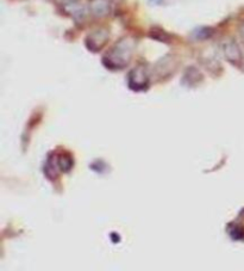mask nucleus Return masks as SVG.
I'll use <instances>...</instances> for the list:
<instances>
[{
	"mask_svg": "<svg viewBox=\"0 0 244 271\" xmlns=\"http://www.w3.org/2000/svg\"><path fill=\"white\" fill-rule=\"evenodd\" d=\"M134 43L130 39H121L118 41L116 46L106 54L104 58V64L109 68L119 69L127 66L130 62Z\"/></svg>",
	"mask_w": 244,
	"mask_h": 271,
	"instance_id": "f257e3e1",
	"label": "nucleus"
},
{
	"mask_svg": "<svg viewBox=\"0 0 244 271\" xmlns=\"http://www.w3.org/2000/svg\"><path fill=\"white\" fill-rule=\"evenodd\" d=\"M151 2H154V3H161L162 0H151Z\"/></svg>",
	"mask_w": 244,
	"mask_h": 271,
	"instance_id": "1a4fd4ad",
	"label": "nucleus"
},
{
	"mask_svg": "<svg viewBox=\"0 0 244 271\" xmlns=\"http://www.w3.org/2000/svg\"><path fill=\"white\" fill-rule=\"evenodd\" d=\"M211 29H208V28H202L200 29V30H198V39H201V40H205L208 39L209 36H211Z\"/></svg>",
	"mask_w": 244,
	"mask_h": 271,
	"instance_id": "0eeeda50",
	"label": "nucleus"
},
{
	"mask_svg": "<svg viewBox=\"0 0 244 271\" xmlns=\"http://www.w3.org/2000/svg\"><path fill=\"white\" fill-rule=\"evenodd\" d=\"M66 12H68L70 16L75 17V18H83L85 14V9L81 4L76 2H69L66 4L65 6Z\"/></svg>",
	"mask_w": 244,
	"mask_h": 271,
	"instance_id": "423d86ee",
	"label": "nucleus"
},
{
	"mask_svg": "<svg viewBox=\"0 0 244 271\" xmlns=\"http://www.w3.org/2000/svg\"><path fill=\"white\" fill-rule=\"evenodd\" d=\"M109 41V32L105 29H100L88 35L86 40V46L92 51H99Z\"/></svg>",
	"mask_w": 244,
	"mask_h": 271,
	"instance_id": "7ed1b4c3",
	"label": "nucleus"
},
{
	"mask_svg": "<svg viewBox=\"0 0 244 271\" xmlns=\"http://www.w3.org/2000/svg\"><path fill=\"white\" fill-rule=\"evenodd\" d=\"M223 50H224L225 58H227L229 61L235 65L241 64V61L243 60V57H242L241 49H239V47L235 42H232L231 41V42L225 43L223 47Z\"/></svg>",
	"mask_w": 244,
	"mask_h": 271,
	"instance_id": "20e7f679",
	"label": "nucleus"
},
{
	"mask_svg": "<svg viewBox=\"0 0 244 271\" xmlns=\"http://www.w3.org/2000/svg\"><path fill=\"white\" fill-rule=\"evenodd\" d=\"M242 37H243V40H244V25H243V27H242Z\"/></svg>",
	"mask_w": 244,
	"mask_h": 271,
	"instance_id": "6e6552de",
	"label": "nucleus"
},
{
	"mask_svg": "<svg viewBox=\"0 0 244 271\" xmlns=\"http://www.w3.org/2000/svg\"><path fill=\"white\" fill-rule=\"evenodd\" d=\"M90 10L94 16L104 17L111 11V4L109 0H91Z\"/></svg>",
	"mask_w": 244,
	"mask_h": 271,
	"instance_id": "39448f33",
	"label": "nucleus"
},
{
	"mask_svg": "<svg viewBox=\"0 0 244 271\" xmlns=\"http://www.w3.org/2000/svg\"><path fill=\"white\" fill-rule=\"evenodd\" d=\"M130 86L135 90H142L149 83V76H148L147 68L144 66H137L135 69L131 70L129 77Z\"/></svg>",
	"mask_w": 244,
	"mask_h": 271,
	"instance_id": "f03ea898",
	"label": "nucleus"
}]
</instances>
